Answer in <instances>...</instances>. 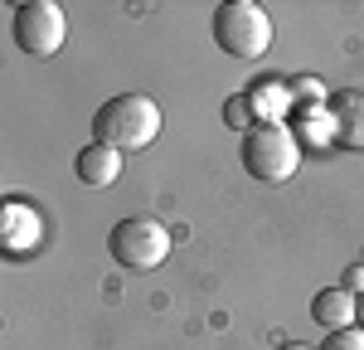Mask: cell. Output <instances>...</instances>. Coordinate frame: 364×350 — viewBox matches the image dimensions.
<instances>
[{
    "mask_svg": "<svg viewBox=\"0 0 364 350\" xmlns=\"http://www.w3.org/2000/svg\"><path fill=\"white\" fill-rule=\"evenodd\" d=\"M92 137L112 151H141L161 137V102L146 92H117L92 112Z\"/></svg>",
    "mask_w": 364,
    "mask_h": 350,
    "instance_id": "6da1fadb",
    "label": "cell"
},
{
    "mask_svg": "<svg viewBox=\"0 0 364 350\" xmlns=\"http://www.w3.org/2000/svg\"><path fill=\"white\" fill-rule=\"evenodd\" d=\"M243 171L257 180V185H287L296 166H301V142L291 127L282 122H252L243 132Z\"/></svg>",
    "mask_w": 364,
    "mask_h": 350,
    "instance_id": "7a4b0ae2",
    "label": "cell"
},
{
    "mask_svg": "<svg viewBox=\"0 0 364 350\" xmlns=\"http://www.w3.org/2000/svg\"><path fill=\"white\" fill-rule=\"evenodd\" d=\"M214 44L228 58H262L272 49V20L252 0H224L214 10Z\"/></svg>",
    "mask_w": 364,
    "mask_h": 350,
    "instance_id": "3957f363",
    "label": "cell"
},
{
    "mask_svg": "<svg viewBox=\"0 0 364 350\" xmlns=\"http://www.w3.org/2000/svg\"><path fill=\"white\" fill-rule=\"evenodd\" d=\"M107 253H112L122 267H136V272H151L170 258V233L161 219L151 214H132L122 219L112 233H107Z\"/></svg>",
    "mask_w": 364,
    "mask_h": 350,
    "instance_id": "277c9868",
    "label": "cell"
},
{
    "mask_svg": "<svg viewBox=\"0 0 364 350\" xmlns=\"http://www.w3.org/2000/svg\"><path fill=\"white\" fill-rule=\"evenodd\" d=\"M10 34H15V49L29 58H54L68 39V20L54 0H25L10 10Z\"/></svg>",
    "mask_w": 364,
    "mask_h": 350,
    "instance_id": "5b68a950",
    "label": "cell"
},
{
    "mask_svg": "<svg viewBox=\"0 0 364 350\" xmlns=\"http://www.w3.org/2000/svg\"><path fill=\"white\" fill-rule=\"evenodd\" d=\"M5 224H0V238H5V253H29L39 243V214L20 200H5Z\"/></svg>",
    "mask_w": 364,
    "mask_h": 350,
    "instance_id": "8992f818",
    "label": "cell"
},
{
    "mask_svg": "<svg viewBox=\"0 0 364 350\" xmlns=\"http://www.w3.org/2000/svg\"><path fill=\"white\" fill-rule=\"evenodd\" d=\"M73 171H78V180H83V185L102 190V185H112L117 175H122V151H112V146H102V142H92V146H83V151H78Z\"/></svg>",
    "mask_w": 364,
    "mask_h": 350,
    "instance_id": "52a82bcc",
    "label": "cell"
},
{
    "mask_svg": "<svg viewBox=\"0 0 364 350\" xmlns=\"http://www.w3.org/2000/svg\"><path fill=\"white\" fill-rule=\"evenodd\" d=\"M331 117H336V142L350 146V151H364V92H340L331 102Z\"/></svg>",
    "mask_w": 364,
    "mask_h": 350,
    "instance_id": "ba28073f",
    "label": "cell"
},
{
    "mask_svg": "<svg viewBox=\"0 0 364 350\" xmlns=\"http://www.w3.org/2000/svg\"><path fill=\"white\" fill-rule=\"evenodd\" d=\"M311 317H316V326H326V331H350L355 326V292H345V287L316 292Z\"/></svg>",
    "mask_w": 364,
    "mask_h": 350,
    "instance_id": "9c48e42d",
    "label": "cell"
},
{
    "mask_svg": "<svg viewBox=\"0 0 364 350\" xmlns=\"http://www.w3.org/2000/svg\"><path fill=\"white\" fill-rule=\"evenodd\" d=\"M248 102H252V122H282V112H287L296 97H291V88H287V83L267 78V83H257L248 92Z\"/></svg>",
    "mask_w": 364,
    "mask_h": 350,
    "instance_id": "30bf717a",
    "label": "cell"
},
{
    "mask_svg": "<svg viewBox=\"0 0 364 350\" xmlns=\"http://www.w3.org/2000/svg\"><path fill=\"white\" fill-rule=\"evenodd\" d=\"M224 122L233 127V132H238V137H243V132L252 127V102H248V92H233V97L224 102Z\"/></svg>",
    "mask_w": 364,
    "mask_h": 350,
    "instance_id": "8fae6325",
    "label": "cell"
},
{
    "mask_svg": "<svg viewBox=\"0 0 364 350\" xmlns=\"http://www.w3.org/2000/svg\"><path fill=\"white\" fill-rule=\"evenodd\" d=\"M291 97H301V102H316V107H326V97H331V92H326V83H321V78H311V73H301V78H291Z\"/></svg>",
    "mask_w": 364,
    "mask_h": 350,
    "instance_id": "7c38bea8",
    "label": "cell"
},
{
    "mask_svg": "<svg viewBox=\"0 0 364 350\" xmlns=\"http://www.w3.org/2000/svg\"><path fill=\"white\" fill-rule=\"evenodd\" d=\"M316 350H364V331L350 326V331H326V341Z\"/></svg>",
    "mask_w": 364,
    "mask_h": 350,
    "instance_id": "4fadbf2b",
    "label": "cell"
},
{
    "mask_svg": "<svg viewBox=\"0 0 364 350\" xmlns=\"http://www.w3.org/2000/svg\"><path fill=\"white\" fill-rule=\"evenodd\" d=\"M345 292H364V267H350L345 272Z\"/></svg>",
    "mask_w": 364,
    "mask_h": 350,
    "instance_id": "5bb4252c",
    "label": "cell"
},
{
    "mask_svg": "<svg viewBox=\"0 0 364 350\" xmlns=\"http://www.w3.org/2000/svg\"><path fill=\"white\" fill-rule=\"evenodd\" d=\"M355 326H360V331H364V292H360V297H355Z\"/></svg>",
    "mask_w": 364,
    "mask_h": 350,
    "instance_id": "9a60e30c",
    "label": "cell"
},
{
    "mask_svg": "<svg viewBox=\"0 0 364 350\" xmlns=\"http://www.w3.org/2000/svg\"><path fill=\"white\" fill-rule=\"evenodd\" d=\"M277 350H311V346H301V341H282Z\"/></svg>",
    "mask_w": 364,
    "mask_h": 350,
    "instance_id": "2e32d148",
    "label": "cell"
}]
</instances>
